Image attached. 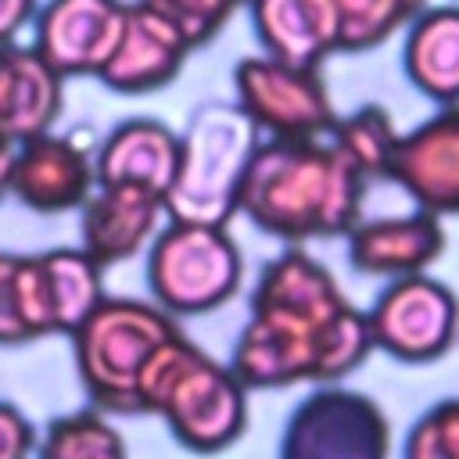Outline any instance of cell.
Masks as SVG:
<instances>
[{"mask_svg": "<svg viewBox=\"0 0 459 459\" xmlns=\"http://www.w3.org/2000/svg\"><path fill=\"white\" fill-rule=\"evenodd\" d=\"M423 7L427 0H333L337 54H362L387 43Z\"/></svg>", "mask_w": 459, "mask_h": 459, "instance_id": "23", "label": "cell"}, {"mask_svg": "<svg viewBox=\"0 0 459 459\" xmlns=\"http://www.w3.org/2000/svg\"><path fill=\"white\" fill-rule=\"evenodd\" d=\"M366 179L319 140L265 136L244 172L237 215L265 237L305 244L344 237L362 219Z\"/></svg>", "mask_w": 459, "mask_h": 459, "instance_id": "2", "label": "cell"}, {"mask_svg": "<svg viewBox=\"0 0 459 459\" xmlns=\"http://www.w3.org/2000/svg\"><path fill=\"white\" fill-rule=\"evenodd\" d=\"M247 14L265 57L319 68L337 54L333 0H247Z\"/></svg>", "mask_w": 459, "mask_h": 459, "instance_id": "18", "label": "cell"}, {"mask_svg": "<svg viewBox=\"0 0 459 459\" xmlns=\"http://www.w3.org/2000/svg\"><path fill=\"white\" fill-rule=\"evenodd\" d=\"M136 409L161 416L169 434L194 455L226 452L247 430V387L183 330L172 333L143 366Z\"/></svg>", "mask_w": 459, "mask_h": 459, "instance_id": "3", "label": "cell"}, {"mask_svg": "<svg viewBox=\"0 0 459 459\" xmlns=\"http://www.w3.org/2000/svg\"><path fill=\"white\" fill-rule=\"evenodd\" d=\"M402 68L434 104H459V4L423 7L405 25Z\"/></svg>", "mask_w": 459, "mask_h": 459, "instance_id": "19", "label": "cell"}, {"mask_svg": "<svg viewBox=\"0 0 459 459\" xmlns=\"http://www.w3.org/2000/svg\"><path fill=\"white\" fill-rule=\"evenodd\" d=\"M65 104V75L22 43L0 47V133L11 143L50 133Z\"/></svg>", "mask_w": 459, "mask_h": 459, "instance_id": "17", "label": "cell"}, {"mask_svg": "<svg viewBox=\"0 0 459 459\" xmlns=\"http://www.w3.org/2000/svg\"><path fill=\"white\" fill-rule=\"evenodd\" d=\"M348 262L362 276H409L427 273L445 251V230L441 219L412 208L405 215H384V219H359L348 233Z\"/></svg>", "mask_w": 459, "mask_h": 459, "instance_id": "14", "label": "cell"}, {"mask_svg": "<svg viewBox=\"0 0 459 459\" xmlns=\"http://www.w3.org/2000/svg\"><path fill=\"white\" fill-rule=\"evenodd\" d=\"M326 143L362 179H373V176L387 179V165H391V154H394V143H398V129H394L391 111L369 100V104H359L348 115H337L333 129L326 133Z\"/></svg>", "mask_w": 459, "mask_h": 459, "instance_id": "21", "label": "cell"}, {"mask_svg": "<svg viewBox=\"0 0 459 459\" xmlns=\"http://www.w3.org/2000/svg\"><path fill=\"white\" fill-rule=\"evenodd\" d=\"M36 14V0H0V47L14 43L18 29H25Z\"/></svg>", "mask_w": 459, "mask_h": 459, "instance_id": "27", "label": "cell"}, {"mask_svg": "<svg viewBox=\"0 0 459 459\" xmlns=\"http://www.w3.org/2000/svg\"><path fill=\"white\" fill-rule=\"evenodd\" d=\"M93 158L82 143L61 133H39L32 140L14 143L11 158V197L39 215H57L82 208L93 194Z\"/></svg>", "mask_w": 459, "mask_h": 459, "instance_id": "12", "label": "cell"}, {"mask_svg": "<svg viewBox=\"0 0 459 459\" xmlns=\"http://www.w3.org/2000/svg\"><path fill=\"white\" fill-rule=\"evenodd\" d=\"M373 351L366 312L337 287L333 273L290 244L262 265L247 323L237 333L230 369L247 391L290 384H337Z\"/></svg>", "mask_w": 459, "mask_h": 459, "instance_id": "1", "label": "cell"}, {"mask_svg": "<svg viewBox=\"0 0 459 459\" xmlns=\"http://www.w3.org/2000/svg\"><path fill=\"white\" fill-rule=\"evenodd\" d=\"M36 459H129L126 437L115 430L108 412L75 409L54 416L43 434H36Z\"/></svg>", "mask_w": 459, "mask_h": 459, "instance_id": "22", "label": "cell"}, {"mask_svg": "<svg viewBox=\"0 0 459 459\" xmlns=\"http://www.w3.org/2000/svg\"><path fill=\"white\" fill-rule=\"evenodd\" d=\"M151 11H158L183 39L190 50L212 43L222 25L233 18V11L240 7L237 0H143Z\"/></svg>", "mask_w": 459, "mask_h": 459, "instance_id": "25", "label": "cell"}, {"mask_svg": "<svg viewBox=\"0 0 459 459\" xmlns=\"http://www.w3.org/2000/svg\"><path fill=\"white\" fill-rule=\"evenodd\" d=\"M402 459H459V398H441L412 420Z\"/></svg>", "mask_w": 459, "mask_h": 459, "instance_id": "24", "label": "cell"}, {"mask_svg": "<svg viewBox=\"0 0 459 459\" xmlns=\"http://www.w3.org/2000/svg\"><path fill=\"white\" fill-rule=\"evenodd\" d=\"M165 222V201L133 186H93L79 208V247L100 265L136 258Z\"/></svg>", "mask_w": 459, "mask_h": 459, "instance_id": "15", "label": "cell"}, {"mask_svg": "<svg viewBox=\"0 0 459 459\" xmlns=\"http://www.w3.org/2000/svg\"><path fill=\"white\" fill-rule=\"evenodd\" d=\"M179 133L158 118H126L118 122L93 151V176L97 186H133L158 194L165 190L176 172Z\"/></svg>", "mask_w": 459, "mask_h": 459, "instance_id": "16", "label": "cell"}, {"mask_svg": "<svg viewBox=\"0 0 459 459\" xmlns=\"http://www.w3.org/2000/svg\"><path fill=\"white\" fill-rule=\"evenodd\" d=\"M237 4H240V7H244V4H247V0H237Z\"/></svg>", "mask_w": 459, "mask_h": 459, "instance_id": "29", "label": "cell"}, {"mask_svg": "<svg viewBox=\"0 0 459 459\" xmlns=\"http://www.w3.org/2000/svg\"><path fill=\"white\" fill-rule=\"evenodd\" d=\"M190 54L194 50L186 47V39L158 11H151L143 0H129L122 36L97 79L115 93H154L183 72Z\"/></svg>", "mask_w": 459, "mask_h": 459, "instance_id": "13", "label": "cell"}, {"mask_svg": "<svg viewBox=\"0 0 459 459\" xmlns=\"http://www.w3.org/2000/svg\"><path fill=\"white\" fill-rule=\"evenodd\" d=\"M36 427L14 402H0V459H32Z\"/></svg>", "mask_w": 459, "mask_h": 459, "instance_id": "26", "label": "cell"}, {"mask_svg": "<svg viewBox=\"0 0 459 459\" xmlns=\"http://www.w3.org/2000/svg\"><path fill=\"white\" fill-rule=\"evenodd\" d=\"M258 143L262 133L233 100L194 108L179 133L176 172L165 190V219L230 226Z\"/></svg>", "mask_w": 459, "mask_h": 459, "instance_id": "4", "label": "cell"}, {"mask_svg": "<svg viewBox=\"0 0 459 459\" xmlns=\"http://www.w3.org/2000/svg\"><path fill=\"white\" fill-rule=\"evenodd\" d=\"M54 333L57 323L39 255L0 251V344L14 348Z\"/></svg>", "mask_w": 459, "mask_h": 459, "instance_id": "20", "label": "cell"}, {"mask_svg": "<svg viewBox=\"0 0 459 459\" xmlns=\"http://www.w3.org/2000/svg\"><path fill=\"white\" fill-rule=\"evenodd\" d=\"M366 326L373 348L398 362L423 366L441 359L459 333V298L448 283L409 273L387 280V287L366 308Z\"/></svg>", "mask_w": 459, "mask_h": 459, "instance_id": "9", "label": "cell"}, {"mask_svg": "<svg viewBox=\"0 0 459 459\" xmlns=\"http://www.w3.org/2000/svg\"><path fill=\"white\" fill-rule=\"evenodd\" d=\"M11 158H14V143L0 133V201L11 197Z\"/></svg>", "mask_w": 459, "mask_h": 459, "instance_id": "28", "label": "cell"}, {"mask_svg": "<svg viewBox=\"0 0 459 459\" xmlns=\"http://www.w3.org/2000/svg\"><path fill=\"white\" fill-rule=\"evenodd\" d=\"M387 179L430 215H459V104H441L416 129L398 133Z\"/></svg>", "mask_w": 459, "mask_h": 459, "instance_id": "11", "label": "cell"}, {"mask_svg": "<svg viewBox=\"0 0 459 459\" xmlns=\"http://www.w3.org/2000/svg\"><path fill=\"white\" fill-rule=\"evenodd\" d=\"M172 333H179L176 316H169L161 305L104 294L68 337L90 405L108 416H140V373Z\"/></svg>", "mask_w": 459, "mask_h": 459, "instance_id": "5", "label": "cell"}, {"mask_svg": "<svg viewBox=\"0 0 459 459\" xmlns=\"http://www.w3.org/2000/svg\"><path fill=\"white\" fill-rule=\"evenodd\" d=\"M233 104L258 133L276 140H319L337 122V108L319 68L265 54L240 57L233 65Z\"/></svg>", "mask_w": 459, "mask_h": 459, "instance_id": "8", "label": "cell"}, {"mask_svg": "<svg viewBox=\"0 0 459 459\" xmlns=\"http://www.w3.org/2000/svg\"><path fill=\"white\" fill-rule=\"evenodd\" d=\"M276 459H391V423L369 394L319 384L290 409Z\"/></svg>", "mask_w": 459, "mask_h": 459, "instance_id": "7", "label": "cell"}, {"mask_svg": "<svg viewBox=\"0 0 459 459\" xmlns=\"http://www.w3.org/2000/svg\"><path fill=\"white\" fill-rule=\"evenodd\" d=\"M244 280V258L226 226L165 219L147 244V287L169 316H208Z\"/></svg>", "mask_w": 459, "mask_h": 459, "instance_id": "6", "label": "cell"}, {"mask_svg": "<svg viewBox=\"0 0 459 459\" xmlns=\"http://www.w3.org/2000/svg\"><path fill=\"white\" fill-rule=\"evenodd\" d=\"M129 0H43L32 14V47L65 75H100L108 65Z\"/></svg>", "mask_w": 459, "mask_h": 459, "instance_id": "10", "label": "cell"}]
</instances>
